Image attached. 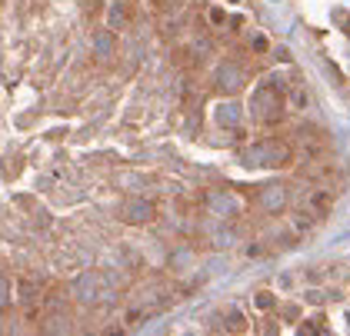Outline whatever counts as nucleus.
I'll list each match as a JSON object with an SVG mask.
<instances>
[{
  "instance_id": "obj_1",
  "label": "nucleus",
  "mask_w": 350,
  "mask_h": 336,
  "mask_svg": "<svg viewBox=\"0 0 350 336\" xmlns=\"http://www.w3.org/2000/svg\"><path fill=\"white\" fill-rule=\"evenodd\" d=\"M247 160L254 163V167H280V163L287 160V147H280V143H260V147H254V150L247 153Z\"/></svg>"
},
{
  "instance_id": "obj_2",
  "label": "nucleus",
  "mask_w": 350,
  "mask_h": 336,
  "mask_svg": "<svg viewBox=\"0 0 350 336\" xmlns=\"http://www.w3.org/2000/svg\"><path fill=\"white\" fill-rule=\"evenodd\" d=\"M124 216H127L130 223H147V220L153 216V207H150V203H140V200L127 203V207H124Z\"/></svg>"
},
{
  "instance_id": "obj_3",
  "label": "nucleus",
  "mask_w": 350,
  "mask_h": 336,
  "mask_svg": "<svg viewBox=\"0 0 350 336\" xmlns=\"http://www.w3.org/2000/svg\"><path fill=\"white\" fill-rule=\"evenodd\" d=\"M73 290H77V296H80V300H87V303H90V300H100V286H97V276H80Z\"/></svg>"
},
{
  "instance_id": "obj_4",
  "label": "nucleus",
  "mask_w": 350,
  "mask_h": 336,
  "mask_svg": "<svg viewBox=\"0 0 350 336\" xmlns=\"http://www.w3.org/2000/svg\"><path fill=\"white\" fill-rule=\"evenodd\" d=\"M207 203H210V210H217V213H227V216L237 210V200H234V197H227V193H210Z\"/></svg>"
},
{
  "instance_id": "obj_5",
  "label": "nucleus",
  "mask_w": 350,
  "mask_h": 336,
  "mask_svg": "<svg viewBox=\"0 0 350 336\" xmlns=\"http://www.w3.org/2000/svg\"><path fill=\"white\" fill-rule=\"evenodd\" d=\"M260 200H263V207H267V210H280V207H284V200H287V193H284V186H267V190L260 193Z\"/></svg>"
},
{
  "instance_id": "obj_6",
  "label": "nucleus",
  "mask_w": 350,
  "mask_h": 336,
  "mask_svg": "<svg viewBox=\"0 0 350 336\" xmlns=\"http://www.w3.org/2000/svg\"><path fill=\"white\" fill-rule=\"evenodd\" d=\"M220 87L223 90H237L240 87V70H234V67H220Z\"/></svg>"
},
{
  "instance_id": "obj_7",
  "label": "nucleus",
  "mask_w": 350,
  "mask_h": 336,
  "mask_svg": "<svg viewBox=\"0 0 350 336\" xmlns=\"http://www.w3.org/2000/svg\"><path fill=\"white\" fill-rule=\"evenodd\" d=\"M7 300H10V283L4 280V273H0V310L7 306Z\"/></svg>"
},
{
  "instance_id": "obj_8",
  "label": "nucleus",
  "mask_w": 350,
  "mask_h": 336,
  "mask_svg": "<svg viewBox=\"0 0 350 336\" xmlns=\"http://www.w3.org/2000/svg\"><path fill=\"white\" fill-rule=\"evenodd\" d=\"M234 110H237V107H220V120H227V123L237 120V113H234Z\"/></svg>"
}]
</instances>
